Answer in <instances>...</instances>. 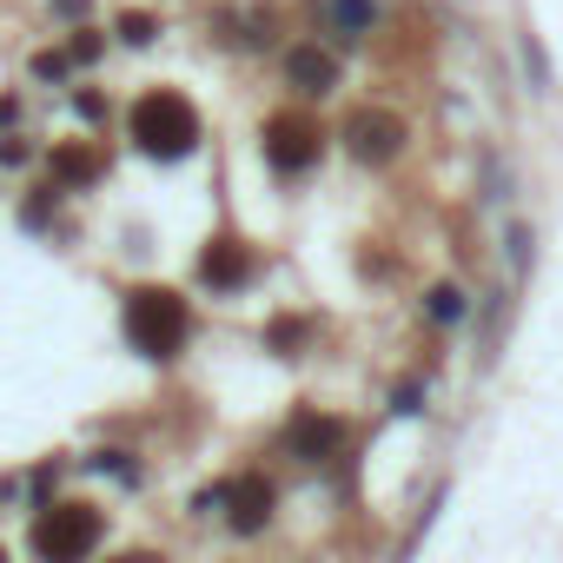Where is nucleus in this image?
<instances>
[{
  "label": "nucleus",
  "instance_id": "obj_1",
  "mask_svg": "<svg viewBox=\"0 0 563 563\" xmlns=\"http://www.w3.org/2000/svg\"><path fill=\"white\" fill-rule=\"evenodd\" d=\"M186 332H192V312H186L179 292H166V286L126 292V345L140 358H173L186 345Z\"/></svg>",
  "mask_w": 563,
  "mask_h": 563
},
{
  "label": "nucleus",
  "instance_id": "obj_2",
  "mask_svg": "<svg viewBox=\"0 0 563 563\" xmlns=\"http://www.w3.org/2000/svg\"><path fill=\"white\" fill-rule=\"evenodd\" d=\"M133 140H140V153H153V159H186L192 146H199V113H192V100L186 93H173V87H159V93H146L140 107H133Z\"/></svg>",
  "mask_w": 563,
  "mask_h": 563
},
{
  "label": "nucleus",
  "instance_id": "obj_3",
  "mask_svg": "<svg viewBox=\"0 0 563 563\" xmlns=\"http://www.w3.org/2000/svg\"><path fill=\"white\" fill-rule=\"evenodd\" d=\"M100 510L93 504H54V510H41V523H34V556L41 563H87L93 550H100Z\"/></svg>",
  "mask_w": 563,
  "mask_h": 563
},
{
  "label": "nucleus",
  "instance_id": "obj_4",
  "mask_svg": "<svg viewBox=\"0 0 563 563\" xmlns=\"http://www.w3.org/2000/svg\"><path fill=\"white\" fill-rule=\"evenodd\" d=\"M319 153H325V133H319L312 113H272L265 120V159L278 173H312Z\"/></svg>",
  "mask_w": 563,
  "mask_h": 563
},
{
  "label": "nucleus",
  "instance_id": "obj_5",
  "mask_svg": "<svg viewBox=\"0 0 563 563\" xmlns=\"http://www.w3.org/2000/svg\"><path fill=\"white\" fill-rule=\"evenodd\" d=\"M345 140H352L358 159L385 166V159L405 153V120H391V113H352V120H345Z\"/></svg>",
  "mask_w": 563,
  "mask_h": 563
},
{
  "label": "nucleus",
  "instance_id": "obj_6",
  "mask_svg": "<svg viewBox=\"0 0 563 563\" xmlns=\"http://www.w3.org/2000/svg\"><path fill=\"white\" fill-rule=\"evenodd\" d=\"M206 510L212 504H232V530L239 537H252V530H265L272 523V484L265 477H239V484H225V490H212V497H199Z\"/></svg>",
  "mask_w": 563,
  "mask_h": 563
},
{
  "label": "nucleus",
  "instance_id": "obj_7",
  "mask_svg": "<svg viewBox=\"0 0 563 563\" xmlns=\"http://www.w3.org/2000/svg\"><path fill=\"white\" fill-rule=\"evenodd\" d=\"M199 278H206L212 292H239L245 278H252V252H245L239 239H212L206 258H199Z\"/></svg>",
  "mask_w": 563,
  "mask_h": 563
},
{
  "label": "nucleus",
  "instance_id": "obj_8",
  "mask_svg": "<svg viewBox=\"0 0 563 563\" xmlns=\"http://www.w3.org/2000/svg\"><path fill=\"white\" fill-rule=\"evenodd\" d=\"M339 444H345V424H339V418H299V424L286 431V451H292V457H306V464L332 457Z\"/></svg>",
  "mask_w": 563,
  "mask_h": 563
},
{
  "label": "nucleus",
  "instance_id": "obj_9",
  "mask_svg": "<svg viewBox=\"0 0 563 563\" xmlns=\"http://www.w3.org/2000/svg\"><path fill=\"white\" fill-rule=\"evenodd\" d=\"M286 80H292L299 93H319V100H325V93L339 87V60H332V54H319V47H299V54L286 60Z\"/></svg>",
  "mask_w": 563,
  "mask_h": 563
},
{
  "label": "nucleus",
  "instance_id": "obj_10",
  "mask_svg": "<svg viewBox=\"0 0 563 563\" xmlns=\"http://www.w3.org/2000/svg\"><path fill=\"white\" fill-rule=\"evenodd\" d=\"M93 173H100V159H93V153H80V146L54 153V179H67V186H87Z\"/></svg>",
  "mask_w": 563,
  "mask_h": 563
},
{
  "label": "nucleus",
  "instance_id": "obj_11",
  "mask_svg": "<svg viewBox=\"0 0 563 563\" xmlns=\"http://www.w3.org/2000/svg\"><path fill=\"white\" fill-rule=\"evenodd\" d=\"M332 21L345 27V41L372 34V0H332Z\"/></svg>",
  "mask_w": 563,
  "mask_h": 563
},
{
  "label": "nucleus",
  "instance_id": "obj_12",
  "mask_svg": "<svg viewBox=\"0 0 563 563\" xmlns=\"http://www.w3.org/2000/svg\"><path fill=\"white\" fill-rule=\"evenodd\" d=\"M431 319H444V325L464 319V292H457V286H438V292H431Z\"/></svg>",
  "mask_w": 563,
  "mask_h": 563
},
{
  "label": "nucleus",
  "instance_id": "obj_13",
  "mask_svg": "<svg viewBox=\"0 0 563 563\" xmlns=\"http://www.w3.org/2000/svg\"><path fill=\"white\" fill-rule=\"evenodd\" d=\"M120 34H126L133 47H146V41H153V14H120Z\"/></svg>",
  "mask_w": 563,
  "mask_h": 563
},
{
  "label": "nucleus",
  "instance_id": "obj_14",
  "mask_svg": "<svg viewBox=\"0 0 563 563\" xmlns=\"http://www.w3.org/2000/svg\"><path fill=\"white\" fill-rule=\"evenodd\" d=\"M34 80H67V54H34Z\"/></svg>",
  "mask_w": 563,
  "mask_h": 563
},
{
  "label": "nucleus",
  "instance_id": "obj_15",
  "mask_svg": "<svg viewBox=\"0 0 563 563\" xmlns=\"http://www.w3.org/2000/svg\"><path fill=\"white\" fill-rule=\"evenodd\" d=\"M54 8H60V14H80V8H87V0H54Z\"/></svg>",
  "mask_w": 563,
  "mask_h": 563
},
{
  "label": "nucleus",
  "instance_id": "obj_16",
  "mask_svg": "<svg viewBox=\"0 0 563 563\" xmlns=\"http://www.w3.org/2000/svg\"><path fill=\"white\" fill-rule=\"evenodd\" d=\"M120 563H159V556H146V550H133V556H120Z\"/></svg>",
  "mask_w": 563,
  "mask_h": 563
},
{
  "label": "nucleus",
  "instance_id": "obj_17",
  "mask_svg": "<svg viewBox=\"0 0 563 563\" xmlns=\"http://www.w3.org/2000/svg\"><path fill=\"white\" fill-rule=\"evenodd\" d=\"M0 563H8V550H0Z\"/></svg>",
  "mask_w": 563,
  "mask_h": 563
}]
</instances>
